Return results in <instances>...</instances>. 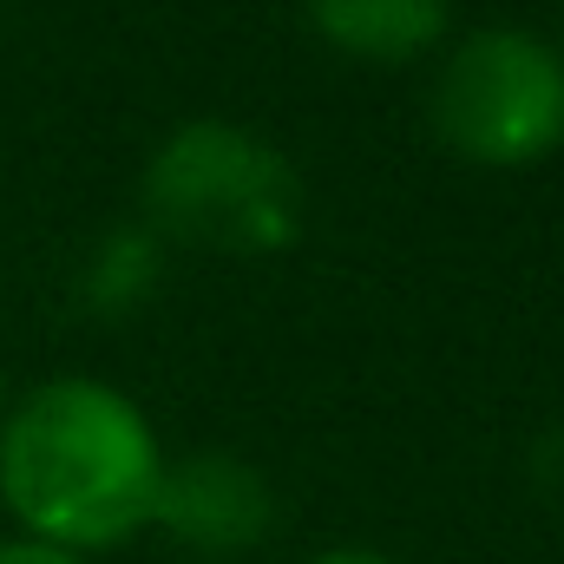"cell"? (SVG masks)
Segmentation results:
<instances>
[{
	"label": "cell",
	"instance_id": "5b68a950",
	"mask_svg": "<svg viewBox=\"0 0 564 564\" xmlns=\"http://www.w3.org/2000/svg\"><path fill=\"white\" fill-rule=\"evenodd\" d=\"M302 20L348 59L408 66L453 33V0H302Z\"/></svg>",
	"mask_w": 564,
	"mask_h": 564
},
{
	"label": "cell",
	"instance_id": "30bf717a",
	"mask_svg": "<svg viewBox=\"0 0 564 564\" xmlns=\"http://www.w3.org/2000/svg\"><path fill=\"white\" fill-rule=\"evenodd\" d=\"M0 414H7V381H0Z\"/></svg>",
	"mask_w": 564,
	"mask_h": 564
},
{
	"label": "cell",
	"instance_id": "ba28073f",
	"mask_svg": "<svg viewBox=\"0 0 564 564\" xmlns=\"http://www.w3.org/2000/svg\"><path fill=\"white\" fill-rule=\"evenodd\" d=\"M0 564H86L79 552H66V545H46V539H7L0 545Z\"/></svg>",
	"mask_w": 564,
	"mask_h": 564
},
{
	"label": "cell",
	"instance_id": "7a4b0ae2",
	"mask_svg": "<svg viewBox=\"0 0 564 564\" xmlns=\"http://www.w3.org/2000/svg\"><path fill=\"white\" fill-rule=\"evenodd\" d=\"M139 217L184 250L270 257L302 230V177L282 144L237 119H184L144 158Z\"/></svg>",
	"mask_w": 564,
	"mask_h": 564
},
{
	"label": "cell",
	"instance_id": "52a82bcc",
	"mask_svg": "<svg viewBox=\"0 0 564 564\" xmlns=\"http://www.w3.org/2000/svg\"><path fill=\"white\" fill-rule=\"evenodd\" d=\"M525 466H532V479H539L545 492L564 499V421H552L539 440H532V459H525Z\"/></svg>",
	"mask_w": 564,
	"mask_h": 564
},
{
	"label": "cell",
	"instance_id": "6da1fadb",
	"mask_svg": "<svg viewBox=\"0 0 564 564\" xmlns=\"http://www.w3.org/2000/svg\"><path fill=\"white\" fill-rule=\"evenodd\" d=\"M164 446L144 408L99 375H53L0 414V506L26 539L106 552L151 525Z\"/></svg>",
	"mask_w": 564,
	"mask_h": 564
},
{
	"label": "cell",
	"instance_id": "277c9868",
	"mask_svg": "<svg viewBox=\"0 0 564 564\" xmlns=\"http://www.w3.org/2000/svg\"><path fill=\"white\" fill-rule=\"evenodd\" d=\"M276 512L270 473L250 466L243 453H184L164 459L151 525H164L197 558H243L276 532Z\"/></svg>",
	"mask_w": 564,
	"mask_h": 564
},
{
	"label": "cell",
	"instance_id": "3957f363",
	"mask_svg": "<svg viewBox=\"0 0 564 564\" xmlns=\"http://www.w3.org/2000/svg\"><path fill=\"white\" fill-rule=\"evenodd\" d=\"M433 132L466 164L525 171L564 144V53L532 26H473L433 73Z\"/></svg>",
	"mask_w": 564,
	"mask_h": 564
},
{
	"label": "cell",
	"instance_id": "9c48e42d",
	"mask_svg": "<svg viewBox=\"0 0 564 564\" xmlns=\"http://www.w3.org/2000/svg\"><path fill=\"white\" fill-rule=\"evenodd\" d=\"M308 564H394L388 552H368V545H335V552H322V558Z\"/></svg>",
	"mask_w": 564,
	"mask_h": 564
},
{
	"label": "cell",
	"instance_id": "8992f818",
	"mask_svg": "<svg viewBox=\"0 0 564 564\" xmlns=\"http://www.w3.org/2000/svg\"><path fill=\"white\" fill-rule=\"evenodd\" d=\"M164 263H171V243H164L144 217L106 224V230L86 243L79 270H73V295H79V308L99 315V322L139 315L144 302L158 295V282H164Z\"/></svg>",
	"mask_w": 564,
	"mask_h": 564
}]
</instances>
